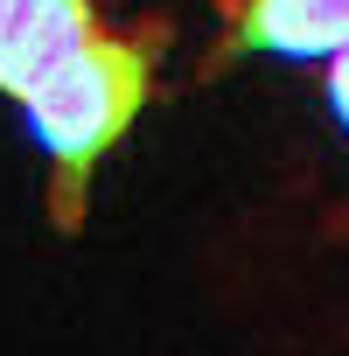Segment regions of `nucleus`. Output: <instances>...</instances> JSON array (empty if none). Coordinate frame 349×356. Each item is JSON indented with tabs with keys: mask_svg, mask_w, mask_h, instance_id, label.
I'll return each instance as SVG.
<instances>
[{
	"mask_svg": "<svg viewBox=\"0 0 349 356\" xmlns=\"http://www.w3.org/2000/svg\"><path fill=\"white\" fill-rule=\"evenodd\" d=\"M161 42H168L161 22L147 35H98L91 49H77L56 77H42L22 98L29 105V133L49 154V217H56V231H77L84 224L91 168L119 147V133L147 105Z\"/></svg>",
	"mask_w": 349,
	"mask_h": 356,
	"instance_id": "f257e3e1",
	"label": "nucleus"
},
{
	"mask_svg": "<svg viewBox=\"0 0 349 356\" xmlns=\"http://www.w3.org/2000/svg\"><path fill=\"white\" fill-rule=\"evenodd\" d=\"M224 42L210 63L231 56H335L349 42V0H217Z\"/></svg>",
	"mask_w": 349,
	"mask_h": 356,
	"instance_id": "f03ea898",
	"label": "nucleus"
},
{
	"mask_svg": "<svg viewBox=\"0 0 349 356\" xmlns=\"http://www.w3.org/2000/svg\"><path fill=\"white\" fill-rule=\"evenodd\" d=\"M98 35L105 29L91 0H8V15H0V91L29 98Z\"/></svg>",
	"mask_w": 349,
	"mask_h": 356,
	"instance_id": "7ed1b4c3",
	"label": "nucleus"
},
{
	"mask_svg": "<svg viewBox=\"0 0 349 356\" xmlns=\"http://www.w3.org/2000/svg\"><path fill=\"white\" fill-rule=\"evenodd\" d=\"M328 105H335V119L349 126V42L328 56Z\"/></svg>",
	"mask_w": 349,
	"mask_h": 356,
	"instance_id": "20e7f679",
	"label": "nucleus"
},
{
	"mask_svg": "<svg viewBox=\"0 0 349 356\" xmlns=\"http://www.w3.org/2000/svg\"><path fill=\"white\" fill-rule=\"evenodd\" d=\"M0 15H8V0H0Z\"/></svg>",
	"mask_w": 349,
	"mask_h": 356,
	"instance_id": "39448f33",
	"label": "nucleus"
}]
</instances>
